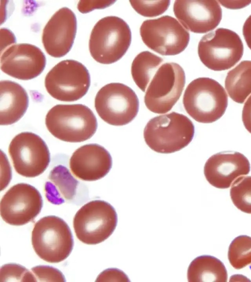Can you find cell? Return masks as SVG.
<instances>
[{
  "instance_id": "1",
  "label": "cell",
  "mask_w": 251,
  "mask_h": 282,
  "mask_svg": "<svg viewBox=\"0 0 251 282\" xmlns=\"http://www.w3.org/2000/svg\"><path fill=\"white\" fill-rule=\"evenodd\" d=\"M133 81L145 93L147 108L156 114L170 111L180 98L185 84L183 69L177 63L164 62L149 51L138 54L131 64Z\"/></svg>"
},
{
  "instance_id": "2",
  "label": "cell",
  "mask_w": 251,
  "mask_h": 282,
  "mask_svg": "<svg viewBox=\"0 0 251 282\" xmlns=\"http://www.w3.org/2000/svg\"><path fill=\"white\" fill-rule=\"evenodd\" d=\"M194 133V124L187 117L172 112L150 119L144 128V138L152 150L168 154L187 146Z\"/></svg>"
},
{
  "instance_id": "3",
  "label": "cell",
  "mask_w": 251,
  "mask_h": 282,
  "mask_svg": "<svg viewBox=\"0 0 251 282\" xmlns=\"http://www.w3.org/2000/svg\"><path fill=\"white\" fill-rule=\"evenodd\" d=\"M45 123L54 137L70 142H79L90 139L98 127L93 112L81 104L53 106L46 116Z\"/></svg>"
},
{
  "instance_id": "4",
  "label": "cell",
  "mask_w": 251,
  "mask_h": 282,
  "mask_svg": "<svg viewBox=\"0 0 251 282\" xmlns=\"http://www.w3.org/2000/svg\"><path fill=\"white\" fill-rule=\"evenodd\" d=\"M183 104L187 114L196 121L209 123L216 121L224 114L228 97L223 87L217 81L200 77L187 86Z\"/></svg>"
},
{
  "instance_id": "5",
  "label": "cell",
  "mask_w": 251,
  "mask_h": 282,
  "mask_svg": "<svg viewBox=\"0 0 251 282\" xmlns=\"http://www.w3.org/2000/svg\"><path fill=\"white\" fill-rule=\"evenodd\" d=\"M131 42V32L127 24L118 17L110 16L100 20L93 27L89 48L95 61L110 64L122 58Z\"/></svg>"
},
{
  "instance_id": "6",
  "label": "cell",
  "mask_w": 251,
  "mask_h": 282,
  "mask_svg": "<svg viewBox=\"0 0 251 282\" xmlns=\"http://www.w3.org/2000/svg\"><path fill=\"white\" fill-rule=\"evenodd\" d=\"M31 242L36 254L50 263L65 260L74 246L70 227L63 219L55 215L45 216L36 222L32 232Z\"/></svg>"
},
{
  "instance_id": "7",
  "label": "cell",
  "mask_w": 251,
  "mask_h": 282,
  "mask_svg": "<svg viewBox=\"0 0 251 282\" xmlns=\"http://www.w3.org/2000/svg\"><path fill=\"white\" fill-rule=\"evenodd\" d=\"M118 216L114 208L100 200H93L83 205L73 219L74 229L77 238L90 245L101 243L114 231Z\"/></svg>"
},
{
  "instance_id": "8",
  "label": "cell",
  "mask_w": 251,
  "mask_h": 282,
  "mask_svg": "<svg viewBox=\"0 0 251 282\" xmlns=\"http://www.w3.org/2000/svg\"><path fill=\"white\" fill-rule=\"evenodd\" d=\"M244 46L239 36L224 28L204 35L200 41L198 53L201 62L215 71L228 70L241 59Z\"/></svg>"
},
{
  "instance_id": "9",
  "label": "cell",
  "mask_w": 251,
  "mask_h": 282,
  "mask_svg": "<svg viewBox=\"0 0 251 282\" xmlns=\"http://www.w3.org/2000/svg\"><path fill=\"white\" fill-rule=\"evenodd\" d=\"M139 102L133 90L120 83H111L102 87L95 99V107L100 117L115 126L126 125L136 117Z\"/></svg>"
},
{
  "instance_id": "10",
  "label": "cell",
  "mask_w": 251,
  "mask_h": 282,
  "mask_svg": "<svg viewBox=\"0 0 251 282\" xmlns=\"http://www.w3.org/2000/svg\"><path fill=\"white\" fill-rule=\"evenodd\" d=\"M90 85L88 70L74 60H65L55 65L47 73L45 86L55 99L66 102L76 101L87 93Z\"/></svg>"
},
{
  "instance_id": "11",
  "label": "cell",
  "mask_w": 251,
  "mask_h": 282,
  "mask_svg": "<svg viewBox=\"0 0 251 282\" xmlns=\"http://www.w3.org/2000/svg\"><path fill=\"white\" fill-rule=\"evenodd\" d=\"M140 34L149 48L164 56L180 53L190 40L189 32L177 20L169 15L144 21Z\"/></svg>"
},
{
  "instance_id": "12",
  "label": "cell",
  "mask_w": 251,
  "mask_h": 282,
  "mask_svg": "<svg viewBox=\"0 0 251 282\" xmlns=\"http://www.w3.org/2000/svg\"><path fill=\"white\" fill-rule=\"evenodd\" d=\"M8 152L16 171L25 177H35L49 166L50 154L44 141L28 132L17 135L11 141Z\"/></svg>"
},
{
  "instance_id": "13",
  "label": "cell",
  "mask_w": 251,
  "mask_h": 282,
  "mask_svg": "<svg viewBox=\"0 0 251 282\" xmlns=\"http://www.w3.org/2000/svg\"><path fill=\"white\" fill-rule=\"evenodd\" d=\"M42 206V196L35 187L19 183L11 187L2 197L0 215L6 223L21 226L33 221Z\"/></svg>"
},
{
  "instance_id": "14",
  "label": "cell",
  "mask_w": 251,
  "mask_h": 282,
  "mask_svg": "<svg viewBox=\"0 0 251 282\" xmlns=\"http://www.w3.org/2000/svg\"><path fill=\"white\" fill-rule=\"evenodd\" d=\"M46 64L44 53L37 47L26 43L7 48L0 57V69L14 78L28 80L39 76Z\"/></svg>"
},
{
  "instance_id": "15",
  "label": "cell",
  "mask_w": 251,
  "mask_h": 282,
  "mask_svg": "<svg viewBox=\"0 0 251 282\" xmlns=\"http://www.w3.org/2000/svg\"><path fill=\"white\" fill-rule=\"evenodd\" d=\"M173 11L181 24L196 33L213 30L222 18V8L216 0H177L175 1Z\"/></svg>"
},
{
  "instance_id": "16",
  "label": "cell",
  "mask_w": 251,
  "mask_h": 282,
  "mask_svg": "<svg viewBox=\"0 0 251 282\" xmlns=\"http://www.w3.org/2000/svg\"><path fill=\"white\" fill-rule=\"evenodd\" d=\"M76 29V18L70 9L64 7L57 10L42 33V43L49 55L59 58L68 53L73 46Z\"/></svg>"
},
{
  "instance_id": "17",
  "label": "cell",
  "mask_w": 251,
  "mask_h": 282,
  "mask_svg": "<svg viewBox=\"0 0 251 282\" xmlns=\"http://www.w3.org/2000/svg\"><path fill=\"white\" fill-rule=\"evenodd\" d=\"M248 159L238 152H223L212 155L204 166L207 181L214 187L227 188L238 178L249 174Z\"/></svg>"
},
{
  "instance_id": "18",
  "label": "cell",
  "mask_w": 251,
  "mask_h": 282,
  "mask_svg": "<svg viewBox=\"0 0 251 282\" xmlns=\"http://www.w3.org/2000/svg\"><path fill=\"white\" fill-rule=\"evenodd\" d=\"M73 174L84 181H93L104 177L112 167L109 152L96 143L85 144L77 148L70 160Z\"/></svg>"
},
{
  "instance_id": "19",
  "label": "cell",
  "mask_w": 251,
  "mask_h": 282,
  "mask_svg": "<svg viewBox=\"0 0 251 282\" xmlns=\"http://www.w3.org/2000/svg\"><path fill=\"white\" fill-rule=\"evenodd\" d=\"M0 124H13L24 116L27 109V94L21 85L10 80L0 81Z\"/></svg>"
},
{
  "instance_id": "20",
  "label": "cell",
  "mask_w": 251,
  "mask_h": 282,
  "mask_svg": "<svg viewBox=\"0 0 251 282\" xmlns=\"http://www.w3.org/2000/svg\"><path fill=\"white\" fill-rule=\"evenodd\" d=\"M49 179L44 188L49 202L60 205L73 199L76 195L78 182L66 167L60 164L54 167L50 171Z\"/></svg>"
},
{
  "instance_id": "21",
  "label": "cell",
  "mask_w": 251,
  "mask_h": 282,
  "mask_svg": "<svg viewBox=\"0 0 251 282\" xmlns=\"http://www.w3.org/2000/svg\"><path fill=\"white\" fill-rule=\"evenodd\" d=\"M189 282H226L227 273L223 263L209 255L197 257L190 264L187 270Z\"/></svg>"
},
{
  "instance_id": "22",
  "label": "cell",
  "mask_w": 251,
  "mask_h": 282,
  "mask_svg": "<svg viewBox=\"0 0 251 282\" xmlns=\"http://www.w3.org/2000/svg\"><path fill=\"white\" fill-rule=\"evenodd\" d=\"M225 85L228 95L234 101L243 103L251 94V61H243L229 70Z\"/></svg>"
},
{
  "instance_id": "23",
  "label": "cell",
  "mask_w": 251,
  "mask_h": 282,
  "mask_svg": "<svg viewBox=\"0 0 251 282\" xmlns=\"http://www.w3.org/2000/svg\"><path fill=\"white\" fill-rule=\"evenodd\" d=\"M228 258L230 264L236 269L251 264V237L241 235L235 237L229 246Z\"/></svg>"
},
{
  "instance_id": "24",
  "label": "cell",
  "mask_w": 251,
  "mask_h": 282,
  "mask_svg": "<svg viewBox=\"0 0 251 282\" xmlns=\"http://www.w3.org/2000/svg\"><path fill=\"white\" fill-rule=\"evenodd\" d=\"M230 195L238 209L251 214V176L237 178L232 185Z\"/></svg>"
},
{
  "instance_id": "25",
  "label": "cell",
  "mask_w": 251,
  "mask_h": 282,
  "mask_svg": "<svg viewBox=\"0 0 251 282\" xmlns=\"http://www.w3.org/2000/svg\"><path fill=\"white\" fill-rule=\"evenodd\" d=\"M137 13L146 17H154L164 13L168 8L170 0H129Z\"/></svg>"
},
{
  "instance_id": "26",
  "label": "cell",
  "mask_w": 251,
  "mask_h": 282,
  "mask_svg": "<svg viewBox=\"0 0 251 282\" xmlns=\"http://www.w3.org/2000/svg\"><path fill=\"white\" fill-rule=\"evenodd\" d=\"M0 281L34 282L32 273L25 267L15 263L6 264L0 268Z\"/></svg>"
},
{
  "instance_id": "27",
  "label": "cell",
  "mask_w": 251,
  "mask_h": 282,
  "mask_svg": "<svg viewBox=\"0 0 251 282\" xmlns=\"http://www.w3.org/2000/svg\"><path fill=\"white\" fill-rule=\"evenodd\" d=\"M31 271L34 281L65 282L62 273L58 269L52 266L39 265L33 267Z\"/></svg>"
},
{
  "instance_id": "28",
  "label": "cell",
  "mask_w": 251,
  "mask_h": 282,
  "mask_svg": "<svg viewBox=\"0 0 251 282\" xmlns=\"http://www.w3.org/2000/svg\"><path fill=\"white\" fill-rule=\"evenodd\" d=\"M242 118L245 127L251 134V95L244 104Z\"/></svg>"
},
{
  "instance_id": "29",
  "label": "cell",
  "mask_w": 251,
  "mask_h": 282,
  "mask_svg": "<svg viewBox=\"0 0 251 282\" xmlns=\"http://www.w3.org/2000/svg\"><path fill=\"white\" fill-rule=\"evenodd\" d=\"M243 34L247 46L251 50V15L248 17L244 24Z\"/></svg>"
},
{
  "instance_id": "30",
  "label": "cell",
  "mask_w": 251,
  "mask_h": 282,
  "mask_svg": "<svg viewBox=\"0 0 251 282\" xmlns=\"http://www.w3.org/2000/svg\"><path fill=\"white\" fill-rule=\"evenodd\" d=\"M221 3V5L229 9H239L242 8L247 5L249 4L251 1H239L237 3V1H218Z\"/></svg>"
}]
</instances>
